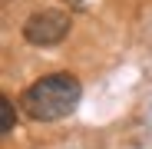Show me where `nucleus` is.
Returning <instances> with one entry per match:
<instances>
[{"label":"nucleus","mask_w":152,"mask_h":149,"mask_svg":"<svg viewBox=\"0 0 152 149\" xmlns=\"http://www.w3.org/2000/svg\"><path fill=\"white\" fill-rule=\"evenodd\" d=\"M80 96H83V86L73 73H50V76H43L23 90L20 106L37 123H53V119L69 116L80 103Z\"/></svg>","instance_id":"f257e3e1"},{"label":"nucleus","mask_w":152,"mask_h":149,"mask_svg":"<svg viewBox=\"0 0 152 149\" xmlns=\"http://www.w3.org/2000/svg\"><path fill=\"white\" fill-rule=\"evenodd\" d=\"M69 33V13L66 10H40L23 23V37L37 46H53L60 40H66Z\"/></svg>","instance_id":"f03ea898"},{"label":"nucleus","mask_w":152,"mask_h":149,"mask_svg":"<svg viewBox=\"0 0 152 149\" xmlns=\"http://www.w3.org/2000/svg\"><path fill=\"white\" fill-rule=\"evenodd\" d=\"M13 126H17V116H13V103H10V99L4 96V99H0V133L7 136Z\"/></svg>","instance_id":"7ed1b4c3"},{"label":"nucleus","mask_w":152,"mask_h":149,"mask_svg":"<svg viewBox=\"0 0 152 149\" xmlns=\"http://www.w3.org/2000/svg\"><path fill=\"white\" fill-rule=\"evenodd\" d=\"M69 4H83V0H69Z\"/></svg>","instance_id":"20e7f679"}]
</instances>
